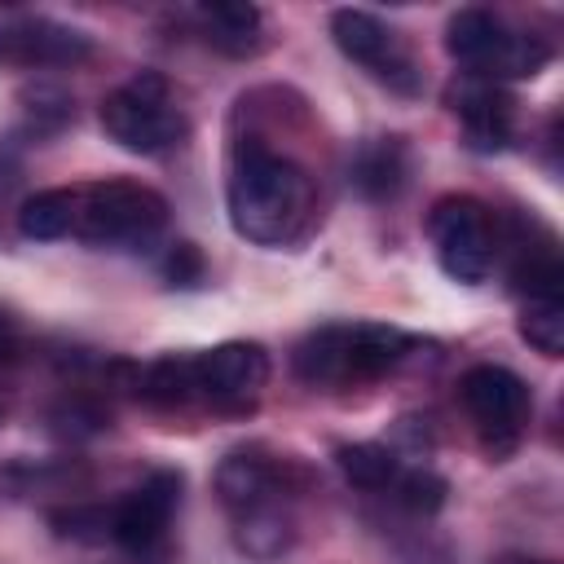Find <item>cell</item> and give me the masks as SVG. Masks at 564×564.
Wrapping results in <instances>:
<instances>
[{
  "label": "cell",
  "instance_id": "1",
  "mask_svg": "<svg viewBox=\"0 0 564 564\" xmlns=\"http://www.w3.org/2000/svg\"><path fill=\"white\" fill-rule=\"evenodd\" d=\"M225 207L238 238L256 247H291L313 225L317 189L291 154H278L260 141H242L229 159Z\"/></svg>",
  "mask_w": 564,
  "mask_h": 564
},
{
  "label": "cell",
  "instance_id": "2",
  "mask_svg": "<svg viewBox=\"0 0 564 564\" xmlns=\"http://www.w3.org/2000/svg\"><path fill=\"white\" fill-rule=\"evenodd\" d=\"M423 344H427L423 335L379 326V322L317 326L295 344V375L313 388H344V383L388 375L392 366H401Z\"/></svg>",
  "mask_w": 564,
  "mask_h": 564
},
{
  "label": "cell",
  "instance_id": "3",
  "mask_svg": "<svg viewBox=\"0 0 564 564\" xmlns=\"http://www.w3.org/2000/svg\"><path fill=\"white\" fill-rule=\"evenodd\" d=\"M445 48L471 79L485 84L533 79L551 62V44L542 35L516 31L489 9H458L445 26Z\"/></svg>",
  "mask_w": 564,
  "mask_h": 564
},
{
  "label": "cell",
  "instance_id": "4",
  "mask_svg": "<svg viewBox=\"0 0 564 564\" xmlns=\"http://www.w3.org/2000/svg\"><path fill=\"white\" fill-rule=\"evenodd\" d=\"M167 225V198L141 181H93L75 189V234L93 247H145Z\"/></svg>",
  "mask_w": 564,
  "mask_h": 564
},
{
  "label": "cell",
  "instance_id": "5",
  "mask_svg": "<svg viewBox=\"0 0 564 564\" xmlns=\"http://www.w3.org/2000/svg\"><path fill=\"white\" fill-rule=\"evenodd\" d=\"M101 132L128 150V154H163L185 141V115L167 97V79L154 70H141L132 84L101 97Z\"/></svg>",
  "mask_w": 564,
  "mask_h": 564
},
{
  "label": "cell",
  "instance_id": "6",
  "mask_svg": "<svg viewBox=\"0 0 564 564\" xmlns=\"http://www.w3.org/2000/svg\"><path fill=\"white\" fill-rule=\"evenodd\" d=\"M427 238H432L436 264L454 282H463V286L485 282L494 273L498 251H502L494 212L480 198H471V194H445V198H436L432 212H427Z\"/></svg>",
  "mask_w": 564,
  "mask_h": 564
},
{
  "label": "cell",
  "instance_id": "7",
  "mask_svg": "<svg viewBox=\"0 0 564 564\" xmlns=\"http://www.w3.org/2000/svg\"><path fill=\"white\" fill-rule=\"evenodd\" d=\"M458 401L471 414V423H476V432H480V441H485L489 454H507L520 441V432H524V423L533 414L529 383L516 370L494 366V361L471 366L458 379Z\"/></svg>",
  "mask_w": 564,
  "mask_h": 564
},
{
  "label": "cell",
  "instance_id": "8",
  "mask_svg": "<svg viewBox=\"0 0 564 564\" xmlns=\"http://www.w3.org/2000/svg\"><path fill=\"white\" fill-rule=\"evenodd\" d=\"M330 35H335V44H339V53L348 62H357L361 70H370L392 93H405V97L423 93V70L414 66L410 48L375 13H366V9H335L330 13Z\"/></svg>",
  "mask_w": 564,
  "mask_h": 564
},
{
  "label": "cell",
  "instance_id": "9",
  "mask_svg": "<svg viewBox=\"0 0 564 564\" xmlns=\"http://www.w3.org/2000/svg\"><path fill=\"white\" fill-rule=\"evenodd\" d=\"M181 489H185V480H181V471H172V467H154L141 485H132L110 511H106V533L123 546V551H132V555H159L163 551V542H167V524H172V516H176V507H181Z\"/></svg>",
  "mask_w": 564,
  "mask_h": 564
},
{
  "label": "cell",
  "instance_id": "10",
  "mask_svg": "<svg viewBox=\"0 0 564 564\" xmlns=\"http://www.w3.org/2000/svg\"><path fill=\"white\" fill-rule=\"evenodd\" d=\"M194 375H198V397H207L220 410H247L269 383V352L251 339H229L198 352Z\"/></svg>",
  "mask_w": 564,
  "mask_h": 564
},
{
  "label": "cell",
  "instance_id": "11",
  "mask_svg": "<svg viewBox=\"0 0 564 564\" xmlns=\"http://www.w3.org/2000/svg\"><path fill=\"white\" fill-rule=\"evenodd\" d=\"M93 57V40L53 18H22L0 26L4 66H75Z\"/></svg>",
  "mask_w": 564,
  "mask_h": 564
},
{
  "label": "cell",
  "instance_id": "12",
  "mask_svg": "<svg viewBox=\"0 0 564 564\" xmlns=\"http://www.w3.org/2000/svg\"><path fill=\"white\" fill-rule=\"evenodd\" d=\"M286 471L291 467L278 454H269L264 445H238L216 467V494L229 507V516H238L247 507L286 498Z\"/></svg>",
  "mask_w": 564,
  "mask_h": 564
},
{
  "label": "cell",
  "instance_id": "13",
  "mask_svg": "<svg viewBox=\"0 0 564 564\" xmlns=\"http://www.w3.org/2000/svg\"><path fill=\"white\" fill-rule=\"evenodd\" d=\"M449 106L467 132V141L476 150H502L511 141V123H516V101L485 79H467L463 88L449 93Z\"/></svg>",
  "mask_w": 564,
  "mask_h": 564
},
{
  "label": "cell",
  "instance_id": "14",
  "mask_svg": "<svg viewBox=\"0 0 564 564\" xmlns=\"http://www.w3.org/2000/svg\"><path fill=\"white\" fill-rule=\"evenodd\" d=\"M234 542L251 560H278L282 551H291V542H295V516H291L286 498H273V502H260V507L238 511L234 516Z\"/></svg>",
  "mask_w": 564,
  "mask_h": 564
},
{
  "label": "cell",
  "instance_id": "15",
  "mask_svg": "<svg viewBox=\"0 0 564 564\" xmlns=\"http://www.w3.org/2000/svg\"><path fill=\"white\" fill-rule=\"evenodd\" d=\"M198 22L207 31V44L229 53V57H247L260 48V26L264 13L256 4H234V0H212L198 9Z\"/></svg>",
  "mask_w": 564,
  "mask_h": 564
},
{
  "label": "cell",
  "instance_id": "16",
  "mask_svg": "<svg viewBox=\"0 0 564 564\" xmlns=\"http://www.w3.org/2000/svg\"><path fill=\"white\" fill-rule=\"evenodd\" d=\"M352 185L375 203L392 198L405 185V145L397 137H379V141L361 145L352 159Z\"/></svg>",
  "mask_w": 564,
  "mask_h": 564
},
{
  "label": "cell",
  "instance_id": "17",
  "mask_svg": "<svg viewBox=\"0 0 564 564\" xmlns=\"http://www.w3.org/2000/svg\"><path fill=\"white\" fill-rule=\"evenodd\" d=\"M137 392L141 401H150L154 410H181L198 397V375H194V357H159L137 375Z\"/></svg>",
  "mask_w": 564,
  "mask_h": 564
},
{
  "label": "cell",
  "instance_id": "18",
  "mask_svg": "<svg viewBox=\"0 0 564 564\" xmlns=\"http://www.w3.org/2000/svg\"><path fill=\"white\" fill-rule=\"evenodd\" d=\"M18 229L22 238L53 242L75 234V189H40L18 207Z\"/></svg>",
  "mask_w": 564,
  "mask_h": 564
},
{
  "label": "cell",
  "instance_id": "19",
  "mask_svg": "<svg viewBox=\"0 0 564 564\" xmlns=\"http://www.w3.org/2000/svg\"><path fill=\"white\" fill-rule=\"evenodd\" d=\"M335 463H339V471H344L357 489H392V480H397V471H401L397 454L383 449V445H375V441L339 445V449H335Z\"/></svg>",
  "mask_w": 564,
  "mask_h": 564
},
{
  "label": "cell",
  "instance_id": "20",
  "mask_svg": "<svg viewBox=\"0 0 564 564\" xmlns=\"http://www.w3.org/2000/svg\"><path fill=\"white\" fill-rule=\"evenodd\" d=\"M520 335L524 344H533L542 357H560L564 352V300L546 295V300H529L520 313Z\"/></svg>",
  "mask_w": 564,
  "mask_h": 564
},
{
  "label": "cell",
  "instance_id": "21",
  "mask_svg": "<svg viewBox=\"0 0 564 564\" xmlns=\"http://www.w3.org/2000/svg\"><path fill=\"white\" fill-rule=\"evenodd\" d=\"M388 494H392L405 511H414V516H432V511L445 507V498H449V480L436 476L432 467H401Z\"/></svg>",
  "mask_w": 564,
  "mask_h": 564
},
{
  "label": "cell",
  "instance_id": "22",
  "mask_svg": "<svg viewBox=\"0 0 564 564\" xmlns=\"http://www.w3.org/2000/svg\"><path fill=\"white\" fill-rule=\"evenodd\" d=\"M26 115L35 119V128L40 132H53V128H62L66 119H70V97L62 93V88H53V84H35V88H26Z\"/></svg>",
  "mask_w": 564,
  "mask_h": 564
},
{
  "label": "cell",
  "instance_id": "23",
  "mask_svg": "<svg viewBox=\"0 0 564 564\" xmlns=\"http://www.w3.org/2000/svg\"><path fill=\"white\" fill-rule=\"evenodd\" d=\"M203 251L194 242H172V251L163 256V278L172 286H198L203 282Z\"/></svg>",
  "mask_w": 564,
  "mask_h": 564
},
{
  "label": "cell",
  "instance_id": "24",
  "mask_svg": "<svg viewBox=\"0 0 564 564\" xmlns=\"http://www.w3.org/2000/svg\"><path fill=\"white\" fill-rule=\"evenodd\" d=\"M53 423H66L70 432H101V427L110 423V410H101V405L75 397V401H62V405L53 410Z\"/></svg>",
  "mask_w": 564,
  "mask_h": 564
},
{
  "label": "cell",
  "instance_id": "25",
  "mask_svg": "<svg viewBox=\"0 0 564 564\" xmlns=\"http://www.w3.org/2000/svg\"><path fill=\"white\" fill-rule=\"evenodd\" d=\"M22 326L9 313H0V370H13L22 361Z\"/></svg>",
  "mask_w": 564,
  "mask_h": 564
},
{
  "label": "cell",
  "instance_id": "26",
  "mask_svg": "<svg viewBox=\"0 0 564 564\" xmlns=\"http://www.w3.org/2000/svg\"><path fill=\"white\" fill-rule=\"evenodd\" d=\"M494 564H551V560H529V555H502V560H494Z\"/></svg>",
  "mask_w": 564,
  "mask_h": 564
},
{
  "label": "cell",
  "instance_id": "27",
  "mask_svg": "<svg viewBox=\"0 0 564 564\" xmlns=\"http://www.w3.org/2000/svg\"><path fill=\"white\" fill-rule=\"evenodd\" d=\"M0 419H4V410H0Z\"/></svg>",
  "mask_w": 564,
  "mask_h": 564
}]
</instances>
